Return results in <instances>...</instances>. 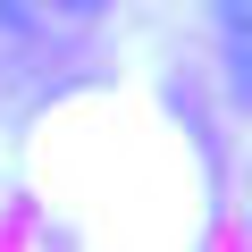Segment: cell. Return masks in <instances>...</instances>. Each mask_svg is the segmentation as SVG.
<instances>
[{
	"mask_svg": "<svg viewBox=\"0 0 252 252\" xmlns=\"http://www.w3.org/2000/svg\"><path fill=\"white\" fill-rule=\"evenodd\" d=\"M51 9H67V17H101L109 0H51Z\"/></svg>",
	"mask_w": 252,
	"mask_h": 252,
	"instance_id": "cell-4",
	"label": "cell"
},
{
	"mask_svg": "<svg viewBox=\"0 0 252 252\" xmlns=\"http://www.w3.org/2000/svg\"><path fill=\"white\" fill-rule=\"evenodd\" d=\"M0 34H34V0H0Z\"/></svg>",
	"mask_w": 252,
	"mask_h": 252,
	"instance_id": "cell-2",
	"label": "cell"
},
{
	"mask_svg": "<svg viewBox=\"0 0 252 252\" xmlns=\"http://www.w3.org/2000/svg\"><path fill=\"white\" fill-rule=\"evenodd\" d=\"M227 84H235V101L252 109V26H244V34H227Z\"/></svg>",
	"mask_w": 252,
	"mask_h": 252,
	"instance_id": "cell-1",
	"label": "cell"
},
{
	"mask_svg": "<svg viewBox=\"0 0 252 252\" xmlns=\"http://www.w3.org/2000/svg\"><path fill=\"white\" fill-rule=\"evenodd\" d=\"M210 17H219L227 34H244V26H252V0H210Z\"/></svg>",
	"mask_w": 252,
	"mask_h": 252,
	"instance_id": "cell-3",
	"label": "cell"
}]
</instances>
